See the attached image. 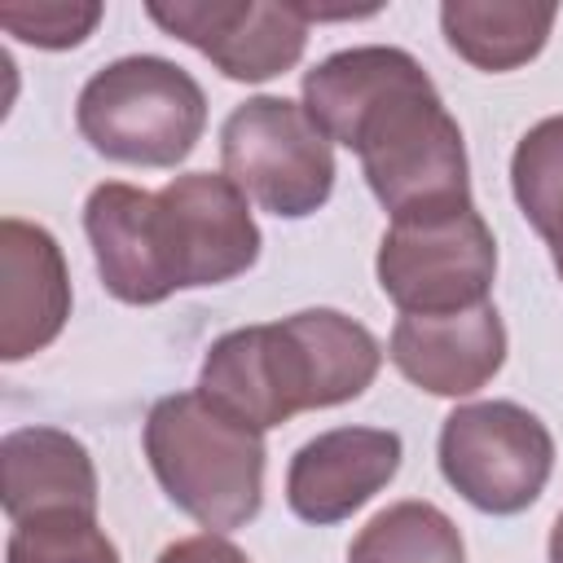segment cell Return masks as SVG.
<instances>
[{
  "instance_id": "d6986e66",
  "label": "cell",
  "mask_w": 563,
  "mask_h": 563,
  "mask_svg": "<svg viewBox=\"0 0 563 563\" xmlns=\"http://www.w3.org/2000/svg\"><path fill=\"white\" fill-rule=\"evenodd\" d=\"M158 563H251L233 541H224L220 532H198V537H180L172 541Z\"/></svg>"
},
{
  "instance_id": "7c38bea8",
  "label": "cell",
  "mask_w": 563,
  "mask_h": 563,
  "mask_svg": "<svg viewBox=\"0 0 563 563\" xmlns=\"http://www.w3.org/2000/svg\"><path fill=\"white\" fill-rule=\"evenodd\" d=\"M387 356L413 387L431 396H471L501 369L506 325L493 303L444 317L400 312L387 339Z\"/></svg>"
},
{
  "instance_id": "ffe728a7",
  "label": "cell",
  "mask_w": 563,
  "mask_h": 563,
  "mask_svg": "<svg viewBox=\"0 0 563 563\" xmlns=\"http://www.w3.org/2000/svg\"><path fill=\"white\" fill-rule=\"evenodd\" d=\"M550 563H563V510H559V519L550 528Z\"/></svg>"
},
{
  "instance_id": "7a4b0ae2",
  "label": "cell",
  "mask_w": 563,
  "mask_h": 563,
  "mask_svg": "<svg viewBox=\"0 0 563 563\" xmlns=\"http://www.w3.org/2000/svg\"><path fill=\"white\" fill-rule=\"evenodd\" d=\"M84 233L101 286L136 308L220 286L260 260L251 198L224 172H185L158 194L106 180L84 202Z\"/></svg>"
},
{
  "instance_id": "6da1fadb",
  "label": "cell",
  "mask_w": 563,
  "mask_h": 563,
  "mask_svg": "<svg viewBox=\"0 0 563 563\" xmlns=\"http://www.w3.org/2000/svg\"><path fill=\"white\" fill-rule=\"evenodd\" d=\"M303 110L330 141L356 150L391 220L471 202L462 128L413 53L391 44L330 53L303 75Z\"/></svg>"
},
{
  "instance_id": "ba28073f",
  "label": "cell",
  "mask_w": 563,
  "mask_h": 563,
  "mask_svg": "<svg viewBox=\"0 0 563 563\" xmlns=\"http://www.w3.org/2000/svg\"><path fill=\"white\" fill-rule=\"evenodd\" d=\"M440 471L475 510L519 515L550 484L554 435L515 400L457 405L440 427Z\"/></svg>"
},
{
  "instance_id": "277c9868",
  "label": "cell",
  "mask_w": 563,
  "mask_h": 563,
  "mask_svg": "<svg viewBox=\"0 0 563 563\" xmlns=\"http://www.w3.org/2000/svg\"><path fill=\"white\" fill-rule=\"evenodd\" d=\"M145 457L163 493L207 532H233L264 506V431L207 391H176L150 409Z\"/></svg>"
},
{
  "instance_id": "9a60e30c",
  "label": "cell",
  "mask_w": 563,
  "mask_h": 563,
  "mask_svg": "<svg viewBox=\"0 0 563 563\" xmlns=\"http://www.w3.org/2000/svg\"><path fill=\"white\" fill-rule=\"evenodd\" d=\"M347 563H466V545L440 506L396 501L352 537Z\"/></svg>"
},
{
  "instance_id": "4fadbf2b",
  "label": "cell",
  "mask_w": 563,
  "mask_h": 563,
  "mask_svg": "<svg viewBox=\"0 0 563 563\" xmlns=\"http://www.w3.org/2000/svg\"><path fill=\"white\" fill-rule=\"evenodd\" d=\"M9 523L79 510L97 515V466L88 449L57 427H18L0 444Z\"/></svg>"
},
{
  "instance_id": "8fae6325",
  "label": "cell",
  "mask_w": 563,
  "mask_h": 563,
  "mask_svg": "<svg viewBox=\"0 0 563 563\" xmlns=\"http://www.w3.org/2000/svg\"><path fill=\"white\" fill-rule=\"evenodd\" d=\"M70 317V273L48 229L0 220V356L26 361L44 352Z\"/></svg>"
},
{
  "instance_id": "2e32d148",
  "label": "cell",
  "mask_w": 563,
  "mask_h": 563,
  "mask_svg": "<svg viewBox=\"0 0 563 563\" xmlns=\"http://www.w3.org/2000/svg\"><path fill=\"white\" fill-rule=\"evenodd\" d=\"M510 189L563 277V114L532 123L510 154Z\"/></svg>"
},
{
  "instance_id": "30bf717a",
  "label": "cell",
  "mask_w": 563,
  "mask_h": 563,
  "mask_svg": "<svg viewBox=\"0 0 563 563\" xmlns=\"http://www.w3.org/2000/svg\"><path fill=\"white\" fill-rule=\"evenodd\" d=\"M400 435L387 427H334L299 444L286 471V506L303 523H339L400 471Z\"/></svg>"
},
{
  "instance_id": "e0dca14e",
  "label": "cell",
  "mask_w": 563,
  "mask_h": 563,
  "mask_svg": "<svg viewBox=\"0 0 563 563\" xmlns=\"http://www.w3.org/2000/svg\"><path fill=\"white\" fill-rule=\"evenodd\" d=\"M9 563H119L114 541L101 532L97 515L57 510L13 523L9 532Z\"/></svg>"
},
{
  "instance_id": "52a82bcc",
  "label": "cell",
  "mask_w": 563,
  "mask_h": 563,
  "mask_svg": "<svg viewBox=\"0 0 563 563\" xmlns=\"http://www.w3.org/2000/svg\"><path fill=\"white\" fill-rule=\"evenodd\" d=\"M224 176L264 211L303 220L334 189V141L312 123L303 101L246 97L220 128Z\"/></svg>"
},
{
  "instance_id": "8992f818",
  "label": "cell",
  "mask_w": 563,
  "mask_h": 563,
  "mask_svg": "<svg viewBox=\"0 0 563 563\" xmlns=\"http://www.w3.org/2000/svg\"><path fill=\"white\" fill-rule=\"evenodd\" d=\"M383 295L409 317H444L488 303L497 242L475 202L396 216L374 260Z\"/></svg>"
},
{
  "instance_id": "ac0fdd59",
  "label": "cell",
  "mask_w": 563,
  "mask_h": 563,
  "mask_svg": "<svg viewBox=\"0 0 563 563\" xmlns=\"http://www.w3.org/2000/svg\"><path fill=\"white\" fill-rule=\"evenodd\" d=\"M101 22V4L79 0H40V4H4L0 26L35 48H75Z\"/></svg>"
},
{
  "instance_id": "5b68a950",
  "label": "cell",
  "mask_w": 563,
  "mask_h": 563,
  "mask_svg": "<svg viewBox=\"0 0 563 563\" xmlns=\"http://www.w3.org/2000/svg\"><path fill=\"white\" fill-rule=\"evenodd\" d=\"M79 136L128 167H176L194 154L207 128L198 79L154 53H132L101 66L75 101Z\"/></svg>"
},
{
  "instance_id": "5bb4252c",
  "label": "cell",
  "mask_w": 563,
  "mask_h": 563,
  "mask_svg": "<svg viewBox=\"0 0 563 563\" xmlns=\"http://www.w3.org/2000/svg\"><path fill=\"white\" fill-rule=\"evenodd\" d=\"M559 9L554 4H528V0H449L440 4V31L449 48L471 62L475 70H515L532 62L550 31Z\"/></svg>"
},
{
  "instance_id": "9c48e42d",
  "label": "cell",
  "mask_w": 563,
  "mask_h": 563,
  "mask_svg": "<svg viewBox=\"0 0 563 563\" xmlns=\"http://www.w3.org/2000/svg\"><path fill=\"white\" fill-rule=\"evenodd\" d=\"M150 22H158L180 44L198 48L220 75L238 84H264L286 75L308 44L303 4H268V0H180L150 4Z\"/></svg>"
},
{
  "instance_id": "3957f363",
  "label": "cell",
  "mask_w": 563,
  "mask_h": 563,
  "mask_svg": "<svg viewBox=\"0 0 563 563\" xmlns=\"http://www.w3.org/2000/svg\"><path fill=\"white\" fill-rule=\"evenodd\" d=\"M378 365L383 347L361 321L334 308H303L268 325L220 334L202 356L198 391L255 431H268L303 409L356 400Z\"/></svg>"
}]
</instances>
